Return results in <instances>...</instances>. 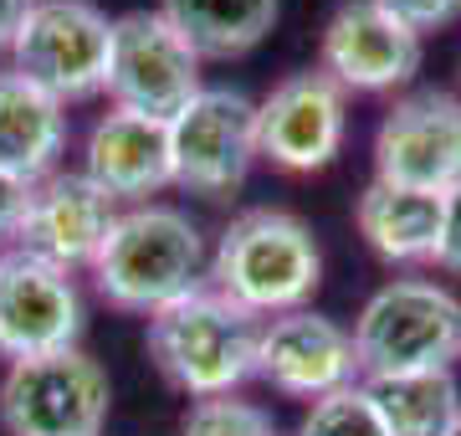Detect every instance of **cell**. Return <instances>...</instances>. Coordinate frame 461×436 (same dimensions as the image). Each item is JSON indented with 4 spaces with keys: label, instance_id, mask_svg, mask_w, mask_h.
Wrapping results in <instances>:
<instances>
[{
    "label": "cell",
    "instance_id": "2e32d148",
    "mask_svg": "<svg viewBox=\"0 0 461 436\" xmlns=\"http://www.w3.org/2000/svg\"><path fill=\"white\" fill-rule=\"evenodd\" d=\"M67 150V103H57L47 87L21 77L16 68L0 72V169L36 185L57 175V159Z\"/></svg>",
    "mask_w": 461,
    "mask_h": 436
},
{
    "label": "cell",
    "instance_id": "6da1fadb",
    "mask_svg": "<svg viewBox=\"0 0 461 436\" xmlns=\"http://www.w3.org/2000/svg\"><path fill=\"white\" fill-rule=\"evenodd\" d=\"M87 272H93V287L108 308L154 319L159 308L211 283V252H205L200 226L185 211L149 201L118 211L98 262Z\"/></svg>",
    "mask_w": 461,
    "mask_h": 436
},
{
    "label": "cell",
    "instance_id": "ba28073f",
    "mask_svg": "<svg viewBox=\"0 0 461 436\" xmlns=\"http://www.w3.org/2000/svg\"><path fill=\"white\" fill-rule=\"evenodd\" d=\"M200 87H205L200 83V51L159 11H129L113 21V62H108L113 108L169 123L180 108H190Z\"/></svg>",
    "mask_w": 461,
    "mask_h": 436
},
{
    "label": "cell",
    "instance_id": "44dd1931",
    "mask_svg": "<svg viewBox=\"0 0 461 436\" xmlns=\"http://www.w3.org/2000/svg\"><path fill=\"white\" fill-rule=\"evenodd\" d=\"M180 436H277V421L267 416L257 401L215 395V401H195L185 411Z\"/></svg>",
    "mask_w": 461,
    "mask_h": 436
},
{
    "label": "cell",
    "instance_id": "30bf717a",
    "mask_svg": "<svg viewBox=\"0 0 461 436\" xmlns=\"http://www.w3.org/2000/svg\"><path fill=\"white\" fill-rule=\"evenodd\" d=\"M348 139V93L323 68L287 72L257 103V150L287 175H313L339 159Z\"/></svg>",
    "mask_w": 461,
    "mask_h": 436
},
{
    "label": "cell",
    "instance_id": "7402d4cb",
    "mask_svg": "<svg viewBox=\"0 0 461 436\" xmlns=\"http://www.w3.org/2000/svg\"><path fill=\"white\" fill-rule=\"evenodd\" d=\"M375 5H384L395 21H405L411 32H441V26H451V21H461V0H375Z\"/></svg>",
    "mask_w": 461,
    "mask_h": 436
},
{
    "label": "cell",
    "instance_id": "5b68a950",
    "mask_svg": "<svg viewBox=\"0 0 461 436\" xmlns=\"http://www.w3.org/2000/svg\"><path fill=\"white\" fill-rule=\"evenodd\" d=\"M113 21L93 0H32L11 36V68L47 87L57 103H87L108 93Z\"/></svg>",
    "mask_w": 461,
    "mask_h": 436
},
{
    "label": "cell",
    "instance_id": "ffe728a7",
    "mask_svg": "<svg viewBox=\"0 0 461 436\" xmlns=\"http://www.w3.org/2000/svg\"><path fill=\"white\" fill-rule=\"evenodd\" d=\"M297 436H395V431H390V421L379 411L375 390L364 386V380H354V386L333 390V395L308 405Z\"/></svg>",
    "mask_w": 461,
    "mask_h": 436
},
{
    "label": "cell",
    "instance_id": "8992f818",
    "mask_svg": "<svg viewBox=\"0 0 461 436\" xmlns=\"http://www.w3.org/2000/svg\"><path fill=\"white\" fill-rule=\"evenodd\" d=\"M108 401V369L87 350L16 359L0 380V421L11 436H103Z\"/></svg>",
    "mask_w": 461,
    "mask_h": 436
},
{
    "label": "cell",
    "instance_id": "d4e9b609",
    "mask_svg": "<svg viewBox=\"0 0 461 436\" xmlns=\"http://www.w3.org/2000/svg\"><path fill=\"white\" fill-rule=\"evenodd\" d=\"M26 11H32V0H0V51H11V36Z\"/></svg>",
    "mask_w": 461,
    "mask_h": 436
},
{
    "label": "cell",
    "instance_id": "3957f363",
    "mask_svg": "<svg viewBox=\"0 0 461 436\" xmlns=\"http://www.w3.org/2000/svg\"><path fill=\"white\" fill-rule=\"evenodd\" d=\"M318 283H323V252L313 226L277 205L241 211L211 252V287L257 319L308 308Z\"/></svg>",
    "mask_w": 461,
    "mask_h": 436
},
{
    "label": "cell",
    "instance_id": "9c48e42d",
    "mask_svg": "<svg viewBox=\"0 0 461 436\" xmlns=\"http://www.w3.org/2000/svg\"><path fill=\"white\" fill-rule=\"evenodd\" d=\"M375 180L446 195L461 185V93L415 87L375 129Z\"/></svg>",
    "mask_w": 461,
    "mask_h": 436
},
{
    "label": "cell",
    "instance_id": "e0dca14e",
    "mask_svg": "<svg viewBox=\"0 0 461 436\" xmlns=\"http://www.w3.org/2000/svg\"><path fill=\"white\" fill-rule=\"evenodd\" d=\"M354 226H359L364 247H369L379 262H390V268L436 262V241H441V195L369 180L364 195H359V205H354Z\"/></svg>",
    "mask_w": 461,
    "mask_h": 436
},
{
    "label": "cell",
    "instance_id": "8fae6325",
    "mask_svg": "<svg viewBox=\"0 0 461 436\" xmlns=\"http://www.w3.org/2000/svg\"><path fill=\"white\" fill-rule=\"evenodd\" d=\"M83 339V293L67 268H51L32 252L0 257V354L36 359V354L77 350Z\"/></svg>",
    "mask_w": 461,
    "mask_h": 436
},
{
    "label": "cell",
    "instance_id": "52a82bcc",
    "mask_svg": "<svg viewBox=\"0 0 461 436\" xmlns=\"http://www.w3.org/2000/svg\"><path fill=\"white\" fill-rule=\"evenodd\" d=\"M169 154H175V185L205 201H221L241 190L251 175L257 150V103L236 87H200L190 108L169 118Z\"/></svg>",
    "mask_w": 461,
    "mask_h": 436
},
{
    "label": "cell",
    "instance_id": "277c9868",
    "mask_svg": "<svg viewBox=\"0 0 461 436\" xmlns=\"http://www.w3.org/2000/svg\"><path fill=\"white\" fill-rule=\"evenodd\" d=\"M359 380L415 369H451L461 359V298L430 277H390L354 319Z\"/></svg>",
    "mask_w": 461,
    "mask_h": 436
},
{
    "label": "cell",
    "instance_id": "7a4b0ae2",
    "mask_svg": "<svg viewBox=\"0 0 461 436\" xmlns=\"http://www.w3.org/2000/svg\"><path fill=\"white\" fill-rule=\"evenodd\" d=\"M144 350L180 395L215 401V395H236L247 380H257L262 319L205 283L149 319Z\"/></svg>",
    "mask_w": 461,
    "mask_h": 436
},
{
    "label": "cell",
    "instance_id": "ac0fdd59",
    "mask_svg": "<svg viewBox=\"0 0 461 436\" xmlns=\"http://www.w3.org/2000/svg\"><path fill=\"white\" fill-rule=\"evenodd\" d=\"M154 11L200 51V62L247 57L277 26V0H159Z\"/></svg>",
    "mask_w": 461,
    "mask_h": 436
},
{
    "label": "cell",
    "instance_id": "4fadbf2b",
    "mask_svg": "<svg viewBox=\"0 0 461 436\" xmlns=\"http://www.w3.org/2000/svg\"><path fill=\"white\" fill-rule=\"evenodd\" d=\"M257 380L287 395V401H323L333 390L359 380L354 334L329 313L293 308L262 319V350H257Z\"/></svg>",
    "mask_w": 461,
    "mask_h": 436
},
{
    "label": "cell",
    "instance_id": "d6986e66",
    "mask_svg": "<svg viewBox=\"0 0 461 436\" xmlns=\"http://www.w3.org/2000/svg\"><path fill=\"white\" fill-rule=\"evenodd\" d=\"M395 436H446L461 416V386L451 369H415L390 380H364Z\"/></svg>",
    "mask_w": 461,
    "mask_h": 436
},
{
    "label": "cell",
    "instance_id": "603a6c76",
    "mask_svg": "<svg viewBox=\"0 0 461 436\" xmlns=\"http://www.w3.org/2000/svg\"><path fill=\"white\" fill-rule=\"evenodd\" d=\"M436 268L461 277V185L441 195V241H436Z\"/></svg>",
    "mask_w": 461,
    "mask_h": 436
},
{
    "label": "cell",
    "instance_id": "5bb4252c",
    "mask_svg": "<svg viewBox=\"0 0 461 436\" xmlns=\"http://www.w3.org/2000/svg\"><path fill=\"white\" fill-rule=\"evenodd\" d=\"M118 221V201L103 195L83 169H57L32 185V201L21 216L16 247L41 257L51 268H93L103 241Z\"/></svg>",
    "mask_w": 461,
    "mask_h": 436
},
{
    "label": "cell",
    "instance_id": "484cf974",
    "mask_svg": "<svg viewBox=\"0 0 461 436\" xmlns=\"http://www.w3.org/2000/svg\"><path fill=\"white\" fill-rule=\"evenodd\" d=\"M446 436H461V416H456V426H451V431H446Z\"/></svg>",
    "mask_w": 461,
    "mask_h": 436
},
{
    "label": "cell",
    "instance_id": "9a60e30c",
    "mask_svg": "<svg viewBox=\"0 0 461 436\" xmlns=\"http://www.w3.org/2000/svg\"><path fill=\"white\" fill-rule=\"evenodd\" d=\"M83 175L98 185L103 195L129 205H149V195H159L175 185V154H169V123L129 108L103 114L87 129L83 150Z\"/></svg>",
    "mask_w": 461,
    "mask_h": 436
},
{
    "label": "cell",
    "instance_id": "7c38bea8",
    "mask_svg": "<svg viewBox=\"0 0 461 436\" xmlns=\"http://www.w3.org/2000/svg\"><path fill=\"white\" fill-rule=\"evenodd\" d=\"M318 57L344 93H400L426 62V36L375 0H344L323 26Z\"/></svg>",
    "mask_w": 461,
    "mask_h": 436
},
{
    "label": "cell",
    "instance_id": "cb8c5ba5",
    "mask_svg": "<svg viewBox=\"0 0 461 436\" xmlns=\"http://www.w3.org/2000/svg\"><path fill=\"white\" fill-rule=\"evenodd\" d=\"M26 201H32V185L16 180L0 169V236H16L21 232V216H26Z\"/></svg>",
    "mask_w": 461,
    "mask_h": 436
}]
</instances>
